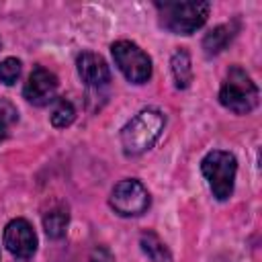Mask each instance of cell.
<instances>
[{
	"label": "cell",
	"mask_w": 262,
	"mask_h": 262,
	"mask_svg": "<svg viewBox=\"0 0 262 262\" xmlns=\"http://www.w3.org/2000/svg\"><path fill=\"white\" fill-rule=\"evenodd\" d=\"M113 59L117 68L123 72V76L133 84H143L151 78V59L149 55L137 47L133 41L121 39L111 45Z\"/></svg>",
	"instance_id": "5b68a950"
},
{
	"label": "cell",
	"mask_w": 262,
	"mask_h": 262,
	"mask_svg": "<svg viewBox=\"0 0 262 262\" xmlns=\"http://www.w3.org/2000/svg\"><path fill=\"white\" fill-rule=\"evenodd\" d=\"M20 70H23V63L20 59L16 57H6L0 61V82L6 84V86H12L18 76H20Z\"/></svg>",
	"instance_id": "9a60e30c"
},
{
	"label": "cell",
	"mask_w": 262,
	"mask_h": 262,
	"mask_svg": "<svg viewBox=\"0 0 262 262\" xmlns=\"http://www.w3.org/2000/svg\"><path fill=\"white\" fill-rule=\"evenodd\" d=\"M201 172L215 199L227 201L233 192V180L237 172V162L229 151L213 149L201 162Z\"/></svg>",
	"instance_id": "277c9868"
},
{
	"label": "cell",
	"mask_w": 262,
	"mask_h": 262,
	"mask_svg": "<svg viewBox=\"0 0 262 262\" xmlns=\"http://www.w3.org/2000/svg\"><path fill=\"white\" fill-rule=\"evenodd\" d=\"M108 203L115 209V213H119L123 217H135V215H141L147 211L149 192L139 180L127 178V180H121L113 188Z\"/></svg>",
	"instance_id": "8992f818"
},
{
	"label": "cell",
	"mask_w": 262,
	"mask_h": 262,
	"mask_svg": "<svg viewBox=\"0 0 262 262\" xmlns=\"http://www.w3.org/2000/svg\"><path fill=\"white\" fill-rule=\"evenodd\" d=\"M90 262H115V256L104 246H98L90 252Z\"/></svg>",
	"instance_id": "e0dca14e"
},
{
	"label": "cell",
	"mask_w": 262,
	"mask_h": 262,
	"mask_svg": "<svg viewBox=\"0 0 262 262\" xmlns=\"http://www.w3.org/2000/svg\"><path fill=\"white\" fill-rule=\"evenodd\" d=\"M258 86L252 82V78L246 74L244 68L231 66L225 74V80L219 90V102L229 108L231 113L246 115L258 106Z\"/></svg>",
	"instance_id": "3957f363"
},
{
	"label": "cell",
	"mask_w": 262,
	"mask_h": 262,
	"mask_svg": "<svg viewBox=\"0 0 262 262\" xmlns=\"http://www.w3.org/2000/svg\"><path fill=\"white\" fill-rule=\"evenodd\" d=\"M16 121H18V111H16V106H14L10 100L0 98V127L8 129V127L14 125Z\"/></svg>",
	"instance_id": "2e32d148"
},
{
	"label": "cell",
	"mask_w": 262,
	"mask_h": 262,
	"mask_svg": "<svg viewBox=\"0 0 262 262\" xmlns=\"http://www.w3.org/2000/svg\"><path fill=\"white\" fill-rule=\"evenodd\" d=\"M166 117L156 108H145L137 113L121 131V145L127 156H139L147 151L156 139L162 135Z\"/></svg>",
	"instance_id": "6da1fadb"
},
{
	"label": "cell",
	"mask_w": 262,
	"mask_h": 262,
	"mask_svg": "<svg viewBox=\"0 0 262 262\" xmlns=\"http://www.w3.org/2000/svg\"><path fill=\"white\" fill-rule=\"evenodd\" d=\"M170 68H172L176 88H188L192 82V63H190V55L186 49L180 47L178 51H174L170 59Z\"/></svg>",
	"instance_id": "7c38bea8"
},
{
	"label": "cell",
	"mask_w": 262,
	"mask_h": 262,
	"mask_svg": "<svg viewBox=\"0 0 262 262\" xmlns=\"http://www.w3.org/2000/svg\"><path fill=\"white\" fill-rule=\"evenodd\" d=\"M76 119V108L68 98H55L51 106V125L53 127H68Z\"/></svg>",
	"instance_id": "5bb4252c"
},
{
	"label": "cell",
	"mask_w": 262,
	"mask_h": 262,
	"mask_svg": "<svg viewBox=\"0 0 262 262\" xmlns=\"http://www.w3.org/2000/svg\"><path fill=\"white\" fill-rule=\"evenodd\" d=\"M76 68H78V76L82 78V82L86 86L100 88V86L108 84V80H111V70H108L106 61L96 53H90V51L80 53L76 59Z\"/></svg>",
	"instance_id": "9c48e42d"
},
{
	"label": "cell",
	"mask_w": 262,
	"mask_h": 262,
	"mask_svg": "<svg viewBox=\"0 0 262 262\" xmlns=\"http://www.w3.org/2000/svg\"><path fill=\"white\" fill-rule=\"evenodd\" d=\"M68 223H70V215L66 209H53V211L45 213V217H43V229L53 239L63 237Z\"/></svg>",
	"instance_id": "4fadbf2b"
},
{
	"label": "cell",
	"mask_w": 262,
	"mask_h": 262,
	"mask_svg": "<svg viewBox=\"0 0 262 262\" xmlns=\"http://www.w3.org/2000/svg\"><path fill=\"white\" fill-rule=\"evenodd\" d=\"M4 137H6V129H4V127H0V143L4 141Z\"/></svg>",
	"instance_id": "ac0fdd59"
},
{
	"label": "cell",
	"mask_w": 262,
	"mask_h": 262,
	"mask_svg": "<svg viewBox=\"0 0 262 262\" xmlns=\"http://www.w3.org/2000/svg\"><path fill=\"white\" fill-rule=\"evenodd\" d=\"M160 23L176 35H192L207 23L211 12L209 2H156Z\"/></svg>",
	"instance_id": "7a4b0ae2"
},
{
	"label": "cell",
	"mask_w": 262,
	"mask_h": 262,
	"mask_svg": "<svg viewBox=\"0 0 262 262\" xmlns=\"http://www.w3.org/2000/svg\"><path fill=\"white\" fill-rule=\"evenodd\" d=\"M233 35H235V31H233L231 25H217V27L211 29V31L205 35V39H203V49H205V53H207V55H217V53H221V51L227 47V43L233 39Z\"/></svg>",
	"instance_id": "8fae6325"
},
{
	"label": "cell",
	"mask_w": 262,
	"mask_h": 262,
	"mask_svg": "<svg viewBox=\"0 0 262 262\" xmlns=\"http://www.w3.org/2000/svg\"><path fill=\"white\" fill-rule=\"evenodd\" d=\"M0 45H2V43H0Z\"/></svg>",
	"instance_id": "d6986e66"
},
{
	"label": "cell",
	"mask_w": 262,
	"mask_h": 262,
	"mask_svg": "<svg viewBox=\"0 0 262 262\" xmlns=\"http://www.w3.org/2000/svg\"><path fill=\"white\" fill-rule=\"evenodd\" d=\"M55 92H57V76L45 70L43 66H35L25 82L23 96L35 106H45L55 100Z\"/></svg>",
	"instance_id": "52a82bcc"
},
{
	"label": "cell",
	"mask_w": 262,
	"mask_h": 262,
	"mask_svg": "<svg viewBox=\"0 0 262 262\" xmlns=\"http://www.w3.org/2000/svg\"><path fill=\"white\" fill-rule=\"evenodd\" d=\"M4 246L16 258H31L37 250V235L33 225L23 217L12 219L4 229Z\"/></svg>",
	"instance_id": "ba28073f"
},
{
	"label": "cell",
	"mask_w": 262,
	"mask_h": 262,
	"mask_svg": "<svg viewBox=\"0 0 262 262\" xmlns=\"http://www.w3.org/2000/svg\"><path fill=\"white\" fill-rule=\"evenodd\" d=\"M139 246L151 262H172V254H170L168 246L160 239V235L156 231H149V229L143 231L139 235Z\"/></svg>",
	"instance_id": "30bf717a"
}]
</instances>
